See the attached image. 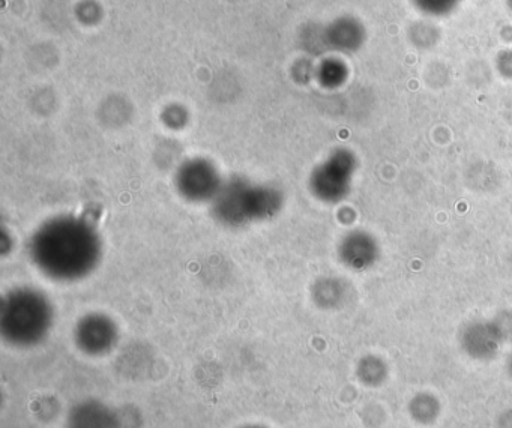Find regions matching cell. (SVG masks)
Listing matches in <instances>:
<instances>
[{
    "mask_svg": "<svg viewBox=\"0 0 512 428\" xmlns=\"http://www.w3.org/2000/svg\"><path fill=\"white\" fill-rule=\"evenodd\" d=\"M35 268L56 283H76L94 274L103 259V239L88 218L55 215L29 241Z\"/></svg>",
    "mask_w": 512,
    "mask_h": 428,
    "instance_id": "cell-1",
    "label": "cell"
},
{
    "mask_svg": "<svg viewBox=\"0 0 512 428\" xmlns=\"http://www.w3.org/2000/svg\"><path fill=\"white\" fill-rule=\"evenodd\" d=\"M283 193L274 185L259 184L241 176L224 181L211 203V214L226 229H245L274 220L283 209Z\"/></svg>",
    "mask_w": 512,
    "mask_h": 428,
    "instance_id": "cell-2",
    "label": "cell"
},
{
    "mask_svg": "<svg viewBox=\"0 0 512 428\" xmlns=\"http://www.w3.org/2000/svg\"><path fill=\"white\" fill-rule=\"evenodd\" d=\"M53 307L40 290L19 287L4 298L0 331L14 347H34L49 335L53 325Z\"/></svg>",
    "mask_w": 512,
    "mask_h": 428,
    "instance_id": "cell-3",
    "label": "cell"
},
{
    "mask_svg": "<svg viewBox=\"0 0 512 428\" xmlns=\"http://www.w3.org/2000/svg\"><path fill=\"white\" fill-rule=\"evenodd\" d=\"M224 181L217 166L205 158H191L176 169L173 185L185 202L211 205Z\"/></svg>",
    "mask_w": 512,
    "mask_h": 428,
    "instance_id": "cell-4",
    "label": "cell"
},
{
    "mask_svg": "<svg viewBox=\"0 0 512 428\" xmlns=\"http://www.w3.org/2000/svg\"><path fill=\"white\" fill-rule=\"evenodd\" d=\"M118 326L104 314L92 313L77 323L74 338L77 347L86 355L103 356L118 343Z\"/></svg>",
    "mask_w": 512,
    "mask_h": 428,
    "instance_id": "cell-5",
    "label": "cell"
}]
</instances>
